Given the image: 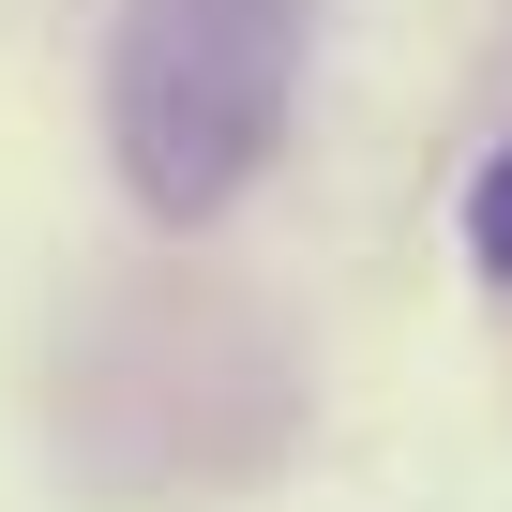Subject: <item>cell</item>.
<instances>
[{"label": "cell", "instance_id": "obj_1", "mask_svg": "<svg viewBox=\"0 0 512 512\" xmlns=\"http://www.w3.org/2000/svg\"><path fill=\"white\" fill-rule=\"evenodd\" d=\"M302 16L317 0H121L106 31V151L136 181V211L211 226L287 136L302 91Z\"/></svg>", "mask_w": 512, "mask_h": 512}, {"label": "cell", "instance_id": "obj_2", "mask_svg": "<svg viewBox=\"0 0 512 512\" xmlns=\"http://www.w3.org/2000/svg\"><path fill=\"white\" fill-rule=\"evenodd\" d=\"M467 256H482V272L512 287V136H497V166L467 181Z\"/></svg>", "mask_w": 512, "mask_h": 512}]
</instances>
